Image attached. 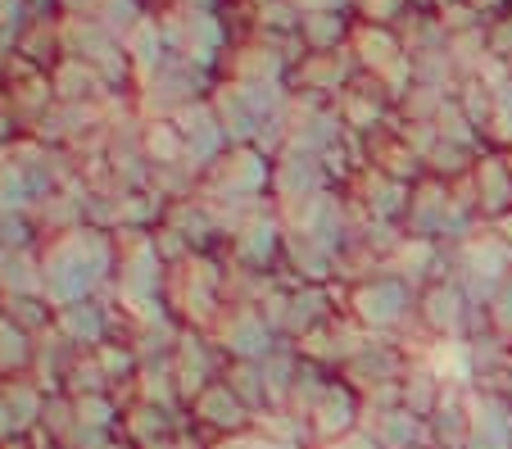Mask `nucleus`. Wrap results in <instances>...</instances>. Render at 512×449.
I'll return each instance as SVG.
<instances>
[{"instance_id":"obj_1","label":"nucleus","mask_w":512,"mask_h":449,"mask_svg":"<svg viewBox=\"0 0 512 449\" xmlns=\"http://www.w3.org/2000/svg\"><path fill=\"white\" fill-rule=\"evenodd\" d=\"M41 291L55 304L91 300L105 286H114V264H118V241L109 227L100 223H78L64 232L41 236Z\"/></svg>"},{"instance_id":"obj_2","label":"nucleus","mask_w":512,"mask_h":449,"mask_svg":"<svg viewBox=\"0 0 512 449\" xmlns=\"http://www.w3.org/2000/svg\"><path fill=\"white\" fill-rule=\"evenodd\" d=\"M164 309L173 313L182 327H200L209 332L218 323V313L227 309V259L213 250H195L177 264H168L164 282Z\"/></svg>"},{"instance_id":"obj_3","label":"nucleus","mask_w":512,"mask_h":449,"mask_svg":"<svg viewBox=\"0 0 512 449\" xmlns=\"http://www.w3.org/2000/svg\"><path fill=\"white\" fill-rule=\"evenodd\" d=\"M340 309L372 336H399L404 327H417V286L395 273L358 277L340 291Z\"/></svg>"},{"instance_id":"obj_4","label":"nucleus","mask_w":512,"mask_h":449,"mask_svg":"<svg viewBox=\"0 0 512 449\" xmlns=\"http://www.w3.org/2000/svg\"><path fill=\"white\" fill-rule=\"evenodd\" d=\"M417 327L431 341H476L490 332V313L463 291L458 277H435L417 291Z\"/></svg>"},{"instance_id":"obj_5","label":"nucleus","mask_w":512,"mask_h":449,"mask_svg":"<svg viewBox=\"0 0 512 449\" xmlns=\"http://www.w3.org/2000/svg\"><path fill=\"white\" fill-rule=\"evenodd\" d=\"M232 268L241 273H254V277H286V218L281 209L272 205H259L232 227L227 245L218 250Z\"/></svg>"},{"instance_id":"obj_6","label":"nucleus","mask_w":512,"mask_h":449,"mask_svg":"<svg viewBox=\"0 0 512 449\" xmlns=\"http://www.w3.org/2000/svg\"><path fill=\"white\" fill-rule=\"evenodd\" d=\"M508 273H512V245L490 223L476 227L463 245H449V277H458L476 304H490Z\"/></svg>"},{"instance_id":"obj_7","label":"nucleus","mask_w":512,"mask_h":449,"mask_svg":"<svg viewBox=\"0 0 512 449\" xmlns=\"http://www.w3.org/2000/svg\"><path fill=\"white\" fill-rule=\"evenodd\" d=\"M454 191L476 209V214H481V223H494V218L512 214V164H508V150L485 146L481 155H476L472 173L454 182Z\"/></svg>"},{"instance_id":"obj_8","label":"nucleus","mask_w":512,"mask_h":449,"mask_svg":"<svg viewBox=\"0 0 512 449\" xmlns=\"http://www.w3.org/2000/svg\"><path fill=\"white\" fill-rule=\"evenodd\" d=\"M209 336L218 341V350L227 359H263V354H272L281 345V336L272 332L268 313L259 304H227L218 313V323L209 327Z\"/></svg>"},{"instance_id":"obj_9","label":"nucleus","mask_w":512,"mask_h":449,"mask_svg":"<svg viewBox=\"0 0 512 449\" xmlns=\"http://www.w3.org/2000/svg\"><path fill=\"white\" fill-rule=\"evenodd\" d=\"M186 418H191V427L200 431L204 440H218V436H232V431L254 427L250 404H245L241 395L227 386V377L209 381V386H204V391L186 404Z\"/></svg>"},{"instance_id":"obj_10","label":"nucleus","mask_w":512,"mask_h":449,"mask_svg":"<svg viewBox=\"0 0 512 449\" xmlns=\"http://www.w3.org/2000/svg\"><path fill=\"white\" fill-rule=\"evenodd\" d=\"M363 427V395L349 386L345 377H336L331 372V381L322 386L318 404H313L309 413V431H313V445H336V440H345L349 431Z\"/></svg>"},{"instance_id":"obj_11","label":"nucleus","mask_w":512,"mask_h":449,"mask_svg":"<svg viewBox=\"0 0 512 449\" xmlns=\"http://www.w3.org/2000/svg\"><path fill=\"white\" fill-rule=\"evenodd\" d=\"M227 363L232 359L218 350V341H213L209 332H200V327H182V341H177V350H173V372H177V386H182V400L191 404L209 381L223 377Z\"/></svg>"},{"instance_id":"obj_12","label":"nucleus","mask_w":512,"mask_h":449,"mask_svg":"<svg viewBox=\"0 0 512 449\" xmlns=\"http://www.w3.org/2000/svg\"><path fill=\"white\" fill-rule=\"evenodd\" d=\"M467 413H472V431H467V449H512V400L490 386H472L467 391Z\"/></svg>"},{"instance_id":"obj_13","label":"nucleus","mask_w":512,"mask_h":449,"mask_svg":"<svg viewBox=\"0 0 512 449\" xmlns=\"http://www.w3.org/2000/svg\"><path fill=\"white\" fill-rule=\"evenodd\" d=\"M363 431L377 440V449H422L426 445V418L408 413L404 404H363Z\"/></svg>"},{"instance_id":"obj_14","label":"nucleus","mask_w":512,"mask_h":449,"mask_svg":"<svg viewBox=\"0 0 512 449\" xmlns=\"http://www.w3.org/2000/svg\"><path fill=\"white\" fill-rule=\"evenodd\" d=\"M82 345H73L55 323L46 327L41 336H32V381H37L41 391H64L68 372L78 363Z\"/></svg>"},{"instance_id":"obj_15","label":"nucleus","mask_w":512,"mask_h":449,"mask_svg":"<svg viewBox=\"0 0 512 449\" xmlns=\"http://www.w3.org/2000/svg\"><path fill=\"white\" fill-rule=\"evenodd\" d=\"M467 431H472V413H467V391L449 386L445 400L435 404L426 418V445L431 449H467Z\"/></svg>"},{"instance_id":"obj_16","label":"nucleus","mask_w":512,"mask_h":449,"mask_svg":"<svg viewBox=\"0 0 512 449\" xmlns=\"http://www.w3.org/2000/svg\"><path fill=\"white\" fill-rule=\"evenodd\" d=\"M445 381L435 377V368L431 363H422V359H413V368H408V377L399 381V404H404L408 413H417V418H431L435 413V404L445 400Z\"/></svg>"},{"instance_id":"obj_17","label":"nucleus","mask_w":512,"mask_h":449,"mask_svg":"<svg viewBox=\"0 0 512 449\" xmlns=\"http://www.w3.org/2000/svg\"><path fill=\"white\" fill-rule=\"evenodd\" d=\"M223 377H227V386L250 404L254 418L272 409V391H268V377H263V359H232Z\"/></svg>"},{"instance_id":"obj_18","label":"nucleus","mask_w":512,"mask_h":449,"mask_svg":"<svg viewBox=\"0 0 512 449\" xmlns=\"http://www.w3.org/2000/svg\"><path fill=\"white\" fill-rule=\"evenodd\" d=\"M345 37H349V23L340 10H327V14H300V41L309 55H327V50H345Z\"/></svg>"},{"instance_id":"obj_19","label":"nucleus","mask_w":512,"mask_h":449,"mask_svg":"<svg viewBox=\"0 0 512 449\" xmlns=\"http://www.w3.org/2000/svg\"><path fill=\"white\" fill-rule=\"evenodd\" d=\"M0 313H5L14 327H23L28 336H41L55 323V304H50L46 295H0Z\"/></svg>"},{"instance_id":"obj_20","label":"nucleus","mask_w":512,"mask_h":449,"mask_svg":"<svg viewBox=\"0 0 512 449\" xmlns=\"http://www.w3.org/2000/svg\"><path fill=\"white\" fill-rule=\"evenodd\" d=\"M32 377V336L0 313V381Z\"/></svg>"},{"instance_id":"obj_21","label":"nucleus","mask_w":512,"mask_h":449,"mask_svg":"<svg viewBox=\"0 0 512 449\" xmlns=\"http://www.w3.org/2000/svg\"><path fill=\"white\" fill-rule=\"evenodd\" d=\"M485 313H490V332L512 341V273L503 277V286L494 291V300L485 304Z\"/></svg>"},{"instance_id":"obj_22","label":"nucleus","mask_w":512,"mask_h":449,"mask_svg":"<svg viewBox=\"0 0 512 449\" xmlns=\"http://www.w3.org/2000/svg\"><path fill=\"white\" fill-rule=\"evenodd\" d=\"M485 46H490V59H499V64L512 59V10L494 14V19L485 23Z\"/></svg>"},{"instance_id":"obj_23","label":"nucleus","mask_w":512,"mask_h":449,"mask_svg":"<svg viewBox=\"0 0 512 449\" xmlns=\"http://www.w3.org/2000/svg\"><path fill=\"white\" fill-rule=\"evenodd\" d=\"M209 449H286V445H277L263 427H245V431H232V436L209 440Z\"/></svg>"},{"instance_id":"obj_24","label":"nucleus","mask_w":512,"mask_h":449,"mask_svg":"<svg viewBox=\"0 0 512 449\" xmlns=\"http://www.w3.org/2000/svg\"><path fill=\"white\" fill-rule=\"evenodd\" d=\"M150 449H209V440L200 436V431H177V436H168V440H159V445H150Z\"/></svg>"},{"instance_id":"obj_25","label":"nucleus","mask_w":512,"mask_h":449,"mask_svg":"<svg viewBox=\"0 0 512 449\" xmlns=\"http://www.w3.org/2000/svg\"><path fill=\"white\" fill-rule=\"evenodd\" d=\"M105 449H141V445H132V440H123V436H118V440H109Z\"/></svg>"},{"instance_id":"obj_26","label":"nucleus","mask_w":512,"mask_h":449,"mask_svg":"<svg viewBox=\"0 0 512 449\" xmlns=\"http://www.w3.org/2000/svg\"><path fill=\"white\" fill-rule=\"evenodd\" d=\"M508 164H512V150H508Z\"/></svg>"},{"instance_id":"obj_27","label":"nucleus","mask_w":512,"mask_h":449,"mask_svg":"<svg viewBox=\"0 0 512 449\" xmlns=\"http://www.w3.org/2000/svg\"><path fill=\"white\" fill-rule=\"evenodd\" d=\"M32 449H37V445H32Z\"/></svg>"}]
</instances>
